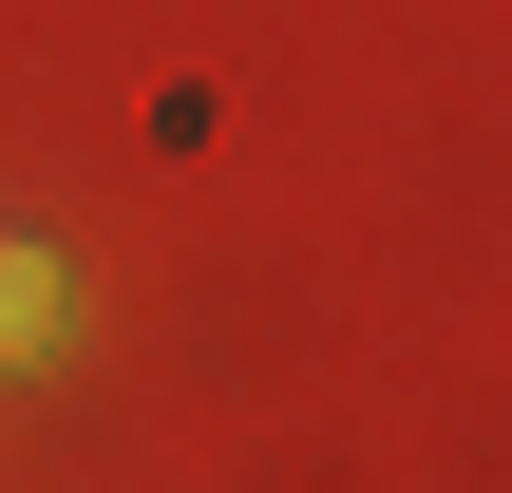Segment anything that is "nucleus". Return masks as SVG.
<instances>
[{
  "mask_svg": "<svg viewBox=\"0 0 512 493\" xmlns=\"http://www.w3.org/2000/svg\"><path fill=\"white\" fill-rule=\"evenodd\" d=\"M57 342H76V266L57 247H0V380H38Z\"/></svg>",
  "mask_w": 512,
  "mask_h": 493,
  "instance_id": "nucleus-1",
  "label": "nucleus"
}]
</instances>
